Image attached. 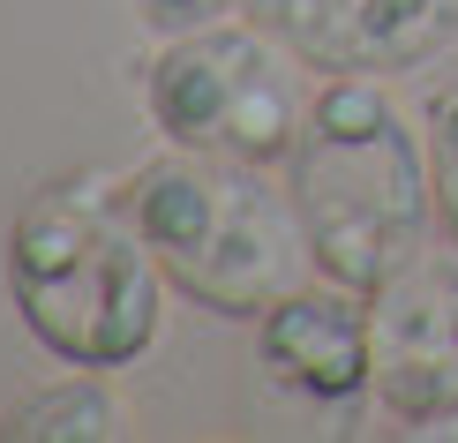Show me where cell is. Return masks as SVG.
<instances>
[{"label":"cell","mask_w":458,"mask_h":443,"mask_svg":"<svg viewBox=\"0 0 458 443\" xmlns=\"http://www.w3.org/2000/svg\"><path fill=\"white\" fill-rule=\"evenodd\" d=\"M8 301L61 369H128L165 323V271L128 181H53L8 226Z\"/></svg>","instance_id":"obj_1"},{"label":"cell","mask_w":458,"mask_h":443,"mask_svg":"<svg viewBox=\"0 0 458 443\" xmlns=\"http://www.w3.org/2000/svg\"><path fill=\"white\" fill-rule=\"evenodd\" d=\"M285 188L301 203L316 271L353 294H376L428 241L436 218L428 136L376 75H331L309 98L301 143L285 158Z\"/></svg>","instance_id":"obj_2"},{"label":"cell","mask_w":458,"mask_h":443,"mask_svg":"<svg viewBox=\"0 0 458 443\" xmlns=\"http://www.w3.org/2000/svg\"><path fill=\"white\" fill-rule=\"evenodd\" d=\"M128 218L150 241L174 294L233 323H256L271 301L309 285L316 271L293 188H278L271 166L248 158L165 143V158L128 173Z\"/></svg>","instance_id":"obj_3"},{"label":"cell","mask_w":458,"mask_h":443,"mask_svg":"<svg viewBox=\"0 0 458 443\" xmlns=\"http://www.w3.org/2000/svg\"><path fill=\"white\" fill-rule=\"evenodd\" d=\"M293 68L301 53L278 46L263 23H196L150 53L143 113L174 150L278 166L293 158L301 121H309V90Z\"/></svg>","instance_id":"obj_4"},{"label":"cell","mask_w":458,"mask_h":443,"mask_svg":"<svg viewBox=\"0 0 458 443\" xmlns=\"http://www.w3.org/2000/svg\"><path fill=\"white\" fill-rule=\"evenodd\" d=\"M376 338V406L406 429L458 421V241H421L369 294Z\"/></svg>","instance_id":"obj_5"},{"label":"cell","mask_w":458,"mask_h":443,"mask_svg":"<svg viewBox=\"0 0 458 443\" xmlns=\"http://www.w3.org/2000/svg\"><path fill=\"white\" fill-rule=\"evenodd\" d=\"M248 23L323 75H398L458 38V0H241Z\"/></svg>","instance_id":"obj_6"},{"label":"cell","mask_w":458,"mask_h":443,"mask_svg":"<svg viewBox=\"0 0 458 443\" xmlns=\"http://www.w3.org/2000/svg\"><path fill=\"white\" fill-rule=\"evenodd\" d=\"M256 361L278 391L309 398V406H353L376 391V338H369V294L323 278L293 285L256 316Z\"/></svg>","instance_id":"obj_7"},{"label":"cell","mask_w":458,"mask_h":443,"mask_svg":"<svg viewBox=\"0 0 458 443\" xmlns=\"http://www.w3.org/2000/svg\"><path fill=\"white\" fill-rule=\"evenodd\" d=\"M0 436L8 443H113V436H128V406L106 391L98 369H75L61 383H46V391L15 398L0 413Z\"/></svg>","instance_id":"obj_8"},{"label":"cell","mask_w":458,"mask_h":443,"mask_svg":"<svg viewBox=\"0 0 458 443\" xmlns=\"http://www.w3.org/2000/svg\"><path fill=\"white\" fill-rule=\"evenodd\" d=\"M428 166H436V218L458 241V83H444L428 106Z\"/></svg>","instance_id":"obj_9"},{"label":"cell","mask_w":458,"mask_h":443,"mask_svg":"<svg viewBox=\"0 0 458 443\" xmlns=\"http://www.w3.org/2000/svg\"><path fill=\"white\" fill-rule=\"evenodd\" d=\"M211 8H218V0H143V15H150L158 30H196Z\"/></svg>","instance_id":"obj_10"}]
</instances>
